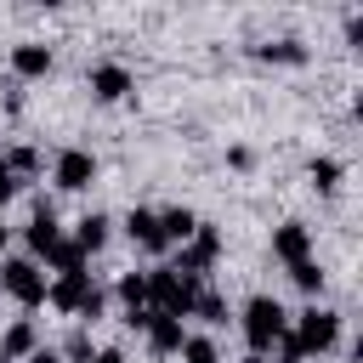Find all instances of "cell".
<instances>
[{"label": "cell", "mask_w": 363, "mask_h": 363, "mask_svg": "<svg viewBox=\"0 0 363 363\" xmlns=\"http://www.w3.org/2000/svg\"><path fill=\"white\" fill-rule=\"evenodd\" d=\"M238 329H244V340H250V352H272L278 346V335L289 329V312H284V301L278 295H250L244 301V312H238Z\"/></svg>", "instance_id": "cell-1"}, {"label": "cell", "mask_w": 363, "mask_h": 363, "mask_svg": "<svg viewBox=\"0 0 363 363\" xmlns=\"http://www.w3.org/2000/svg\"><path fill=\"white\" fill-rule=\"evenodd\" d=\"M199 278L176 272V267H153L147 272V306L164 312V318H193V301H199Z\"/></svg>", "instance_id": "cell-2"}, {"label": "cell", "mask_w": 363, "mask_h": 363, "mask_svg": "<svg viewBox=\"0 0 363 363\" xmlns=\"http://www.w3.org/2000/svg\"><path fill=\"white\" fill-rule=\"evenodd\" d=\"M45 301L57 306V312H74V318H102V306H108V295L91 284V272H57V284H45Z\"/></svg>", "instance_id": "cell-3"}, {"label": "cell", "mask_w": 363, "mask_h": 363, "mask_svg": "<svg viewBox=\"0 0 363 363\" xmlns=\"http://www.w3.org/2000/svg\"><path fill=\"white\" fill-rule=\"evenodd\" d=\"M289 335L301 340V352H306V357H323V352H335V346H340V312L312 301L306 312H295V318H289Z\"/></svg>", "instance_id": "cell-4"}, {"label": "cell", "mask_w": 363, "mask_h": 363, "mask_svg": "<svg viewBox=\"0 0 363 363\" xmlns=\"http://www.w3.org/2000/svg\"><path fill=\"white\" fill-rule=\"evenodd\" d=\"M0 295H11L17 306H45V272H40V261L34 255H11V261H0Z\"/></svg>", "instance_id": "cell-5"}, {"label": "cell", "mask_w": 363, "mask_h": 363, "mask_svg": "<svg viewBox=\"0 0 363 363\" xmlns=\"http://www.w3.org/2000/svg\"><path fill=\"white\" fill-rule=\"evenodd\" d=\"M182 255H176V272H187V278H204L216 261H221V233L210 227V221H199L193 227V238L187 244H176Z\"/></svg>", "instance_id": "cell-6"}, {"label": "cell", "mask_w": 363, "mask_h": 363, "mask_svg": "<svg viewBox=\"0 0 363 363\" xmlns=\"http://www.w3.org/2000/svg\"><path fill=\"white\" fill-rule=\"evenodd\" d=\"M51 182H57L62 193H85V187L96 182V153H91V147H62V153L51 159Z\"/></svg>", "instance_id": "cell-7"}, {"label": "cell", "mask_w": 363, "mask_h": 363, "mask_svg": "<svg viewBox=\"0 0 363 363\" xmlns=\"http://www.w3.org/2000/svg\"><path fill=\"white\" fill-rule=\"evenodd\" d=\"M130 91H136V74L125 62H96L91 68V96L96 102H125Z\"/></svg>", "instance_id": "cell-8"}, {"label": "cell", "mask_w": 363, "mask_h": 363, "mask_svg": "<svg viewBox=\"0 0 363 363\" xmlns=\"http://www.w3.org/2000/svg\"><path fill=\"white\" fill-rule=\"evenodd\" d=\"M51 62H57V57H51L45 40H17V45H11V79H45Z\"/></svg>", "instance_id": "cell-9"}, {"label": "cell", "mask_w": 363, "mask_h": 363, "mask_svg": "<svg viewBox=\"0 0 363 363\" xmlns=\"http://www.w3.org/2000/svg\"><path fill=\"white\" fill-rule=\"evenodd\" d=\"M125 233H130V244L147 250V255H164V250H170V244H164V227H159V210H147V204H136V210L125 216Z\"/></svg>", "instance_id": "cell-10"}, {"label": "cell", "mask_w": 363, "mask_h": 363, "mask_svg": "<svg viewBox=\"0 0 363 363\" xmlns=\"http://www.w3.org/2000/svg\"><path fill=\"white\" fill-rule=\"evenodd\" d=\"M272 255H278L284 267L306 261V255H312V227H306V221H278V227H272Z\"/></svg>", "instance_id": "cell-11"}, {"label": "cell", "mask_w": 363, "mask_h": 363, "mask_svg": "<svg viewBox=\"0 0 363 363\" xmlns=\"http://www.w3.org/2000/svg\"><path fill=\"white\" fill-rule=\"evenodd\" d=\"M142 335H147L153 357H176V352H182V340H187L182 318H164V312H153V306H147V323H142Z\"/></svg>", "instance_id": "cell-12"}, {"label": "cell", "mask_w": 363, "mask_h": 363, "mask_svg": "<svg viewBox=\"0 0 363 363\" xmlns=\"http://www.w3.org/2000/svg\"><path fill=\"white\" fill-rule=\"evenodd\" d=\"M23 238H28V255L40 261L57 238H62V227H57V210H51V199H40L34 204V216H28V227H23Z\"/></svg>", "instance_id": "cell-13"}, {"label": "cell", "mask_w": 363, "mask_h": 363, "mask_svg": "<svg viewBox=\"0 0 363 363\" xmlns=\"http://www.w3.org/2000/svg\"><path fill=\"white\" fill-rule=\"evenodd\" d=\"M34 352H40V329H34V318H17V323L0 335V357L17 363V357H34Z\"/></svg>", "instance_id": "cell-14"}, {"label": "cell", "mask_w": 363, "mask_h": 363, "mask_svg": "<svg viewBox=\"0 0 363 363\" xmlns=\"http://www.w3.org/2000/svg\"><path fill=\"white\" fill-rule=\"evenodd\" d=\"M108 227H113V221H108L102 210H85V216H79V227H74V244H79L85 255H96V250L108 244Z\"/></svg>", "instance_id": "cell-15"}, {"label": "cell", "mask_w": 363, "mask_h": 363, "mask_svg": "<svg viewBox=\"0 0 363 363\" xmlns=\"http://www.w3.org/2000/svg\"><path fill=\"white\" fill-rule=\"evenodd\" d=\"M159 227H164V244H187L193 227H199V216L187 204H170V210H159Z\"/></svg>", "instance_id": "cell-16"}, {"label": "cell", "mask_w": 363, "mask_h": 363, "mask_svg": "<svg viewBox=\"0 0 363 363\" xmlns=\"http://www.w3.org/2000/svg\"><path fill=\"white\" fill-rule=\"evenodd\" d=\"M255 57H261V62H289V68H301V62H306V45H301V40H261Z\"/></svg>", "instance_id": "cell-17"}, {"label": "cell", "mask_w": 363, "mask_h": 363, "mask_svg": "<svg viewBox=\"0 0 363 363\" xmlns=\"http://www.w3.org/2000/svg\"><path fill=\"white\" fill-rule=\"evenodd\" d=\"M306 176H312V193H335V187H340V176H346V164L323 153V159H312V164H306Z\"/></svg>", "instance_id": "cell-18"}, {"label": "cell", "mask_w": 363, "mask_h": 363, "mask_svg": "<svg viewBox=\"0 0 363 363\" xmlns=\"http://www.w3.org/2000/svg\"><path fill=\"white\" fill-rule=\"evenodd\" d=\"M45 261H51V272H85V250H79L74 238H57V244L45 250Z\"/></svg>", "instance_id": "cell-19"}, {"label": "cell", "mask_w": 363, "mask_h": 363, "mask_svg": "<svg viewBox=\"0 0 363 363\" xmlns=\"http://www.w3.org/2000/svg\"><path fill=\"white\" fill-rule=\"evenodd\" d=\"M113 295L125 301V312H142V306H147V272H125V278L113 284Z\"/></svg>", "instance_id": "cell-20"}, {"label": "cell", "mask_w": 363, "mask_h": 363, "mask_svg": "<svg viewBox=\"0 0 363 363\" xmlns=\"http://www.w3.org/2000/svg\"><path fill=\"white\" fill-rule=\"evenodd\" d=\"M6 159V170L17 176V187L28 182V176H40V147H11V153H0Z\"/></svg>", "instance_id": "cell-21"}, {"label": "cell", "mask_w": 363, "mask_h": 363, "mask_svg": "<svg viewBox=\"0 0 363 363\" xmlns=\"http://www.w3.org/2000/svg\"><path fill=\"white\" fill-rule=\"evenodd\" d=\"M176 357H182V363H221V346H216L210 335H187Z\"/></svg>", "instance_id": "cell-22"}, {"label": "cell", "mask_w": 363, "mask_h": 363, "mask_svg": "<svg viewBox=\"0 0 363 363\" xmlns=\"http://www.w3.org/2000/svg\"><path fill=\"white\" fill-rule=\"evenodd\" d=\"M289 278H295V289H306V295H323V278H329V272H323V267L306 255V261H295V267H289Z\"/></svg>", "instance_id": "cell-23"}, {"label": "cell", "mask_w": 363, "mask_h": 363, "mask_svg": "<svg viewBox=\"0 0 363 363\" xmlns=\"http://www.w3.org/2000/svg\"><path fill=\"white\" fill-rule=\"evenodd\" d=\"M193 318H204V323H227L233 312H227V295H216V289H199V301H193Z\"/></svg>", "instance_id": "cell-24"}, {"label": "cell", "mask_w": 363, "mask_h": 363, "mask_svg": "<svg viewBox=\"0 0 363 363\" xmlns=\"http://www.w3.org/2000/svg\"><path fill=\"white\" fill-rule=\"evenodd\" d=\"M62 363H91L96 357V346H91V329H68V340H62V352H57Z\"/></svg>", "instance_id": "cell-25"}, {"label": "cell", "mask_w": 363, "mask_h": 363, "mask_svg": "<svg viewBox=\"0 0 363 363\" xmlns=\"http://www.w3.org/2000/svg\"><path fill=\"white\" fill-rule=\"evenodd\" d=\"M278 363H306V352H301V340H295L289 329L278 335Z\"/></svg>", "instance_id": "cell-26"}, {"label": "cell", "mask_w": 363, "mask_h": 363, "mask_svg": "<svg viewBox=\"0 0 363 363\" xmlns=\"http://www.w3.org/2000/svg\"><path fill=\"white\" fill-rule=\"evenodd\" d=\"M346 45H363V11L346 17Z\"/></svg>", "instance_id": "cell-27"}, {"label": "cell", "mask_w": 363, "mask_h": 363, "mask_svg": "<svg viewBox=\"0 0 363 363\" xmlns=\"http://www.w3.org/2000/svg\"><path fill=\"white\" fill-rule=\"evenodd\" d=\"M11 193H17V176H11V170H6V159H0V204H6Z\"/></svg>", "instance_id": "cell-28"}, {"label": "cell", "mask_w": 363, "mask_h": 363, "mask_svg": "<svg viewBox=\"0 0 363 363\" xmlns=\"http://www.w3.org/2000/svg\"><path fill=\"white\" fill-rule=\"evenodd\" d=\"M227 164H238V170H250V164H255V153H250V147H233V153H227Z\"/></svg>", "instance_id": "cell-29"}, {"label": "cell", "mask_w": 363, "mask_h": 363, "mask_svg": "<svg viewBox=\"0 0 363 363\" xmlns=\"http://www.w3.org/2000/svg\"><path fill=\"white\" fill-rule=\"evenodd\" d=\"M91 363H130V357H125V352H119V346H102V352H96V357H91Z\"/></svg>", "instance_id": "cell-30"}, {"label": "cell", "mask_w": 363, "mask_h": 363, "mask_svg": "<svg viewBox=\"0 0 363 363\" xmlns=\"http://www.w3.org/2000/svg\"><path fill=\"white\" fill-rule=\"evenodd\" d=\"M28 363H62V357H57V352H45V346H40V352H34V357H28Z\"/></svg>", "instance_id": "cell-31"}, {"label": "cell", "mask_w": 363, "mask_h": 363, "mask_svg": "<svg viewBox=\"0 0 363 363\" xmlns=\"http://www.w3.org/2000/svg\"><path fill=\"white\" fill-rule=\"evenodd\" d=\"M6 238H11V227H6V221H0V250H6Z\"/></svg>", "instance_id": "cell-32"}, {"label": "cell", "mask_w": 363, "mask_h": 363, "mask_svg": "<svg viewBox=\"0 0 363 363\" xmlns=\"http://www.w3.org/2000/svg\"><path fill=\"white\" fill-rule=\"evenodd\" d=\"M238 363H267V357H261V352H250V357H238Z\"/></svg>", "instance_id": "cell-33"}, {"label": "cell", "mask_w": 363, "mask_h": 363, "mask_svg": "<svg viewBox=\"0 0 363 363\" xmlns=\"http://www.w3.org/2000/svg\"><path fill=\"white\" fill-rule=\"evenodd\" d=\"M0 363H6V357H0Z\"/></svg>", "instance_id": "cell-34"}]
</instances>
